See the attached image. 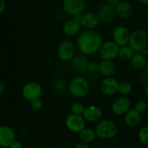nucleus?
<instances>
[{"label":"nucleus","instance_id":"28","mask_svg":"<svg viewBox=\"0 0 148 148\" xmlns=\"http://www.w3.org/2000/svg\"><path fill=\"white\" fill-rule=\"evenodd\" d=\"M140 141L144 145L148 144V127H145L140 130L138 134Z\"/></svg>","mask_w":148,"mask_h":148},{"label":"nucleus","instance_id":"46","mask_svg":"<svg viewBox=\"0 0 148 148\" xmlns=\"http://www.w3.org/2000/svg\"><path fill=\"white\" fill-rule=\"evenodd\" d=\"M147 10H148V7H147Z\"/></svg>","mask_w":148,"mask_h":148},{"label":"nucleus","instance_id":"8","mask_svg":"<svg viewBox=\"0 0 148 148\" xmlns=\"http://www.w3.org/2000/svg\"><path fill=\"white\" fill-rule=\"evenodd\" d=\"M63 10L66 14L74 16L81 14L86 7L85 0H63Z\"/></svg>","mask_w":148,"mask_h":148},{"label":"nucleus","instance_id":"16","mask_svg":"<svg viewBox=\"0 0 148 148\" xmlns=\"http://www.w3.org/2000/svg\"><path fill=\"white\" fill-rule=\"evenodd\" d=\"M103 116V111L101 108L96 106H89L86 107L84 111L82 116L86 121L89 122H96L98 121Z\"/></svg>","mask_w":148,"mask_h":148},{"label":"nucleus","instance_id":"12","mask_svg":"<svg viewBox=\"0 0 148 148\" xmlns=\"http://www.w3.org/2000/svg\"><path fill=\"white\" fill-rule=\"evenodd\" d=\"M79 23L81 27L86 30H94L99 25L101 21L97 13L89 12L82 14Z\"/></svg>","mask_w":148,"mask_h":148},{"label":"nucleus","instance_id":"37","mask_svg":"<svg viewBox=\"0 0 148 148\" xmlns=\"http://www.w3.org/2000/svg\"><path fill=\"white\" fill-rule=\"evenodd\" d=\"M4 88H5V86H4V84L2 81L0 80V94L2 93L4 90Z\"/></svg>","mask_w":148,"mask_h":148},{"label":"nucleus","instance_id":"15","mask_svg":"<svg viewBox=\"0 0 148 148\" xmlns=\"http://www.w3.org/2000/svg\"><path fill=\"white\" fill-rule=\"evenodd\" d=\"M130 109V101L125 97L117 98L111 106V110L117 116L124 115Z\"/></svg>","mask_w":148,"mask_h":148},{"label":"nucleus","instance_id":"32","mask_svg":"<svg viewBox=\"0 0 148 148\" xmlns=\"http://www.w3.org/2000/svg\"><path fill=\"white\" fill-rule=\"evenodd\" d=\"M9 147L10 148H23V145H22L20 142L14 140V141L13 142L11 145H10V146Z\"/></svg>","mask_w":148,"mask_h":148},{"label":"nucleus","instance_id":"6","mask_svg":"<svg viewBox=\"0 0 148 148\" xmlns=\"http://www.w3.org/2000/svg\"><path fill=\"white\" fill-rule=\"evenodd\" d=\"M119 46L114 41H106L103 43L99 50L100 56L102 59L113 60L119 56Z\"/></svg>","mask_w":148,"mask_h":148},{"label":"nucleus","instance_id":"39","mask_svg":"<svg viewBox=\"0 0 148 148\" xmlns=\"http://www.w3.org/2000/svg\"><path fill=\"white\" fill-rule=\"evenodd\" d=\"M36 148H49V147H48L47 146L45 145L40 144V145H38L36 146Z\"/></svg>","mask_w":148,"mask_h":148},{"label":"nucleus","instance_id":"13","mask_svg":"<svg viewBox=\"0 0 148 148\" xmlns=\"http://www.w3.org/2000/svg\"><path fill=\"white\" fill-rule=\"evenodd\" d=\"M118 86L119 82L115 78L106 77L101 81L100 84V89L105 95H111L118 92Z\"/></svg>","mask_w":148,"mask_h":148},{"label":"nucleus","instance_id":"27","mask_svg":"<svg viewBox=\"0 0 148 148\" xmlns=\"http://www.w3.org/2000/svg\"><path fill=\"white\" fill-rule=\"evenodd\" d=\"M85 109V107L84 106L83 104L79 102L75 103L71 106L72 113L74 114H77V115H82Z\"/></svg>","mask_w":148,"mask_h":148},{"label":"nucleus","instance_id":"43","mask_svg":"<svg viewBox=\"0 0 148 148\" xmlns=\"http://www.w3.org/2000/svg\"><path fill=\"white\" fill-rule=\"evenodd\" d=\"M15 1H22V0H15Z\"/></svg>","mask_w":148,"mask_h":148},{"label":"nucleus","instance_id":"24","mask_svg":"<svg viewBox=\"0 0 148 148\" xmlns=\"http://www.w3.org/2000/svg\"><path fill=\"white\" fill-rule=\"evenodd\" d=\"M134 51L132 50L130 46H127V45L124 46H121L119 48V56L121 59L125 61L131 60L132 56H134Z\"/></svg>","mask_w":148,"mask_h":148},{"label":"nucleus","instance_id":"36","mask_svg":"<svg viewBox=\"0 0 148 148\" xmlns=\"http://www.w3.org/2000/svg\"><path fill=\"white\" fill-rule=\"evenodd\" d=\"M81 17H82V14H75V15L73 16V18L74 20H77V21H80L81 20Z\"/></svg>","mask_w":148,"mask_h":148},{"label":"nucleus","instance_id":"14","mask_svg":"<svg viewBox=\"0 0 148 148\" xmlns=\"http://www.w3.org/2000/svg\"><path fill=\"white\" fill-rule=\"evenodd\" d=\"M15 140V134L11 127L8 126L0 127V146L9 147Z\"/></svg>","mask_w":148,"mask_h":148},{"label":"nucleus","instance_id":"10","mask_svg":"<svg viewBox=\"0 0 148 148\" xmlns=\"http://www.w3.org/2000/svg\"><path fill=\"white\" fill-rule=\"evenodd\" d=\"M100 21L103 23H109L112 21L115 17L116 11L115 7L111 5L108 3H104L101 4L97 12Z\"/></svg>","mask_w":148,"mask_h":148},{"label":"nucleus","instance_id":"20","mask_svg":"<svg viewBox=\"0 0 148 148\" xmlns=\"http://www.w3.org/2000/svg\"><path fill=\"white\" fill-rule=\"evenodd\" d=\"M141 121V114L135 108L130 109L124 114V121L130 127H135Z\"/></svg>","mask_w":148,"mask_h":148},{"label":"nucleus","instance_id":"3","mask_svg":"<svg viewBox=\"0 0 148 148\" xmlns=\"http://www.w3.org/2000/svg\"><path fill=\"white\" fill-rule=\"evenodd\" d=\"M147 33L143 30H136L130 33L128 44L136 53H141L147 48Z\"/></svg>","mask_w":148,"mask_h":148},{"label":"nucleus","instance_id":"45","mask_svg":"<svg viewBox=\"0 0 148 148\" xmlns=\"http://www.w3.org/2000/svg\"><path fill=\"white\" fill-rule=\"evenodd\" d=\"M25 148H31V147H25Z\"/></svg>","mask_w":148,"mask_h":148},{"label":"nucleus","instance_id":"4","mask_svg":"<svg viewBox=\"0 0 148 148\" xmlns=\"http://www.w3.org/2000/svg\"><path fill=\"white\" fill-rule=\"evenodd\" d=\"M90 85L88 80L82 77H76L69 84V91L71 95L76 98H83L88 93Z\"/></svg>","mask_w":148,"mask_h":148},{"label":"nucleus","instance_id":"29","mask_svg":"<svg viewBox=\"0 0 148 148\" xmlns=\"http://www.w3.org/2000/svg\"><path fill=\"white\" fill-rule=\"evenodd\" d=\"M31 102V108H33L35 111H39L40 109H41L42 107H43V101L40 99V98H37V99H35L33 101H30Z\"/></svg>","mask_w":148,"mask_h":148},{"label":"nucleus","instance_id":"30","mask_svg":"<svg viewBox=\"0 0 148 148\" xmlns=\"http://www.w3.org/2000/svg\"><path fill=\"white\" fill-rule=\"evenodd\" d=\"M134 108L141 114V113L145 111V110L147 109V104L144 101H139L136 103Z\"/></svg>","mask_w":148,"mask_h":148},{"label":"nucleus","instance_id":"33","mask_svg":"<svg viewBox=\"0 0 148 148\" xmlns=\"http://www.w3.org/2000/svg\"><path fill=\"white\" fill-rule=\"evenodd\" d=\"M75 148H90V147L88 145V143L81 141L76 145Z\"/></svg>","mask_w":148,"mask_h":148},{"label":"nucleus","instance_id":"21","mask_svg":"<svg viewBox=\"0 0 148 148\" xmlns=\"http://www.w3.org/2000/svg\"><path fill=\"white\" fill-rule=\"evenodd\" d=\"M81 25L79 21L72 19L67 20L63 26V32L69 36H73L77 34L80 30Z\"/></svg>","mask_w":148,"mask_h":148},{"label":"nucleus","instance_id":"11","mask_svg":"<svg viewBox=\"0 0 148 148\" xmlns=\"http://www.w3.org/2000/svg\"><path fill=\"white\" fill-rule=\"evenodd\" d=\"M130 33L125 26H118L113 33V41L115 42L119 47L128 44Z\"/></svg>","mask_w":148,"mask_h":148},{"label":"nucleus","instance_id":"25","mask_svg":"<svg viewBox=\"0 0 148 148\" xmlns=\"http://www.w3.org/2000/svg\"><path fill=\"white\" fill-rule=\"evenodd\" d=\"M132 91V86L131 84L128 82H121L119 83L118 86V92L120 94L124 95H129L130 92Z\"/></svg>","mask_w":148,"mask_h":148},{"label":"nucleus","instance_id":"19","mask_svg":"<svg viewBox=\"0 0 148 148\" xmlns=\"http://www.w3.org/2000/svg\"><path fill=\"white\" fill-rule=\"evenodd\" d=\"M116 71V66L112 60L102 61L98 63V72L105 77H111Z\"/></svg>","mask_w":148,"mask_h":148},{"label":"nucleus","instance_id":"34","mask_svg":"<svg viewBox=\"0 0 148 148\" xmlns=\"http://www.w3.org/2000/svg\"><path fill=\"white\" fill-rule=\"evenodd\" d=\"M5 1L4 0H0V13L2 12L5 9Z\"/></svg>","mask_w":148,"mask_h":148},{"label":"nucleus","instance_id":"26","mask_svg":"<svg viewBox=\"0 0 148 148\" xmlns=\"http://www.w3.org/2000/svg\"><path fill=\"white\" fill-rule=\"evenodd\" d=\"M66 85H67L64 79L57 78L53 80V83H52V88L56 92H62L66 89Z\"/></svg>","mask_w":148,"mask_h":148},{"label":"nucleus","instance_id":"31","mask_svg":"<svg viewBox=\"0 0 148 148\" xmlns=\"http://www.w3.org/2000/svg\"><path fill=\"white\" fill-rule=\"evenodd\" d=\"M88 71L91 73H96L98 72V63L95 62H89L88 66Z\"/></svg>","mask_w":148,"mask_h":148},{"label":"nucleus","instance_id":"17","mask_svg":"<svg viewBox=\"0 0 148 148\" xmlns=\"http://www.w3.org/2000/svg\"><path fill=\"white\" fill-rule=\"evenodd\" d=\"M89 62L85 56L82 55L75 56L71 60V66L75 72L79 74H83L88 71Z\"/></svg>","mask_w":148,"mask_h":148},{"label":"nucleus","instance_id":"2","mask_svg":"<svg viewBox=\"0 0 148 148\" xmlns=\"http://www.w3.org/2000/svg\"><path fill=\"white\" fill-rule=\"evenodd\" d=\"M97 137L103 140H109L116 136L118 127L114 121L111 120H101L98 123L95 128Z\"/></svg>","mask_w":148,"mask_h":148},{"label":"nucleus","instance_id":"41","mask_svg":"<svg viewBox=\"0 0 148 148\" xmlns=\"http://www.w3.org/2000/svg\"><path fill=\"white\" fill-rule=\"evenodd\" d=\"M145 94L148 97V84H147L145 86Z\"/></svg>","mask_w":148,"mask_h":148},{"label":"nucleus","instance_id":"7","mask_svg":"<svg viewBox=\"0 0 148 148\" xmlns=\"http://www.w3.org/2000/svg\"><path fill=\"white\" fill-rule=\"evenodd\" d=\"M42 87L37 82H30L25 84L22 90V94L25 99L32 101L37 98H40L42 94Z\"/></svg>","mask_w":148,"mask_h":148},{"label":"nucleus","instance_id":"44","mask_svg":"<svg viewBox=\"0 0 148 148\" xmlns=\"http://www.w3.org/2000/svg\"><path fill=\"white\" fill-rule=\"evenodd\" d=\"M146 145H147V148H148V144Z\"/></svg>","mask_w":148,"mask_h":148},{"label":"nucleus","instance_id":"18","mask_svg":"<svg viewBox=\"0 0 148 148\" xmlns=\"http://www.w3.org/2000/svg\"><path fill=\"white\" fill-rule=\"evenodd\" d=\"M116 14L123 19L130 18L133 14V7L129 1L120 0L115 6Z\"/></svg>","mask_w":148,"mask_h":148},{"label":"nucleus","instance_id":"1","mask_svg":"<svg viewBox=\"0 0 148 148\" xmlns=\"http://www.w3.org/2000/svg\"><path fill=\"white\" fill-rule=\"evenodd\" d=\"M103 43L102 36L93 30L82 32L77 40L78 49L85 55L94 54L99 51Z\"/></svg>","mask_w":148,"mask_h":148},{"label":"nucleus","instance_id":"9","mask_svg":"<svg viewBox=\"0 0 148 148\" xmlns=\"http://www.w3.org/2000/svg\"><path fill=\"white\" fill-rule=\"evenodd\" d=\"M75 46L69 40H64L58 47V56L63 62H69L75 56Z\"/></svg>","mask_w":148,"mask_h":148},{"label":"nucleus","instance_id":"5","mask_svg":"<svg viewBox=\"0 0 148 148\" xmlns=\"http://www.w3.org/2000/svg\"><path fill=\"white\" fill-rule=\"evenodd\" d=\"M65 125L72 132L79 133L85 128L86 120L82 115L72 114H69L65 119Z\"/></svg>","mask_w":148,"mask_h":148},{"label":"nucleus","instance_id":"22","mask_svg":"<svg viewBox=\"0 0 148 148\" xmlns=\"http://www.w3.org/2000/svg\"><path fill=\"white\" fill-rule=\"evenodd\" d=\"M131 64L135 69H144L147 62L145 57L142 53H136L131 59Z\"/></svg>","mask_w":148,"mask_h":148},{"label":"nucleus","instance_id":"40","mask_svg":"<svg viewBox=\"0 0 148 148\" xmlns=\"http://www.w3.org/2000/svg\"><path fill=\"white\" fill-rule=\"evenodd\" d=\"M137 1L143 4H148V0H137Z\"/></svg>","mask_w":148,"mask_h":148},{"label":"nucleus","instance_id":"35","mask_svg":"<svg viewBox=\"0 0 148 148\" xmlns=\"http://www.w3.org/2000/svg\"><path fill=\"white\" fill-rule=\"evenodd\" d=\"M120 0H107V3H108V4H110L112 6H114L115 7L116 5L117 4L119 3V1Z\"/></svg>","mask_w":148,"mask_h":148},{"label":"nucleus","instance_id":"47","mask_svg":"<svg viewBox=\"0 0 148 148\" xmlns=\"http://www.w3.org/2000/svg\"><path fill=\"white\" fill-rule=\"evenodd\" d=\"M106 1H107V0H106Z\"/></svg>","mask_w":148,"mask_h":148},{"label":"nucleus","instance_id":"42","mask_svg":"<svg viewBox=\"0 0 148 148\" xmlns=\"http://www.w3.org/2000/svg\"><path fill=\"white\" fill-rule=\"evenodd\" d=\"M141 53H143V54L144 55V56H145V55L147 54V49H145V50L143 51H142Z\"/></svg>","mask_w":148,"mask_h":148},{"label":"nucleus","instance_id":"38","mask_svg":"<svg viewBox=\"0 0 148 148\" xmlns=\"http://www.w3.org/2000/svg\"><path fill=\"white\" fill-rule=\"evenodd\" d=\"M144 69H145V73L147 74V75H148V61L146 62L145 66V67H144Z\"/></svg>","mask_w":148,"mask_h":148},{"label":"nucleus","instance_id":"23","mask_svg":"<svg viewBox=\"0 0 148 148\" xmlns=\"http://www.w3.org/2000/svg\"><path fill=\"white\" fill-rule=\"evenodd\" d=\"M97 134L95 132V130L91 128H86L85 127L84 130H82L79 132V139L81 140V141L87 143H91L93 140H95Z\"/></svg>","mask_w":148,"mask_h":148}]
</instances>
